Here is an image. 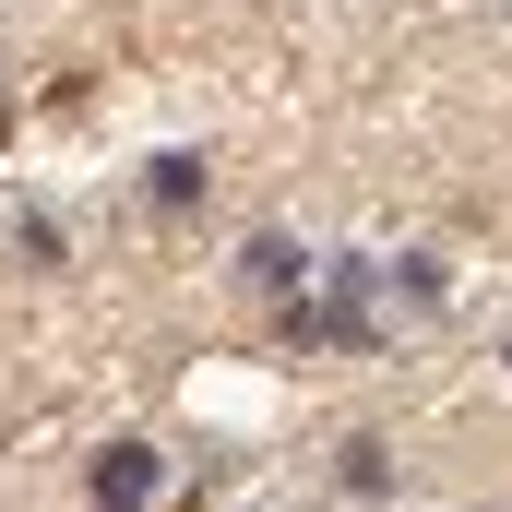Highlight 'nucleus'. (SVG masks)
Instances as JSON below:
<instances>
[{"label": "nucleus", "instance_id": "f257e3e1", "mask_svg": "<svg viewBox=\"0 0 512 512\" xmlns=\"http://www.w3.org/2000/svg\"><path fill=\"white\" fill-rule=\"evenodd\" d=\"M96 501H108V512H131V501H155V453H143V441H131V453H108V465H96Z\"/></svg>", "mask_w": 512, "mask_h": 512}]
</instances>
